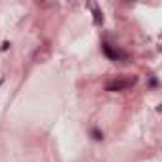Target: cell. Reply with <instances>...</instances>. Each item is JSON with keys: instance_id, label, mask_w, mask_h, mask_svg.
Returning <instances> with one entry per match:
<instances>
[{"instance_id": "obj_1", "label": "cell", "mask_w": 162, "mask_h": 162, "mask_svg": "<svg viewBox=\"0 0 162 162\" xmlns=\"http://www.w3.org/2000/svg\"><path fill=\"white\" fill-rule=\"evenodd\" d=\"M137 82L136 76H115V78H111L105 82V90L107 91H124V90H128L132 88L133 84Z\"/></svg>"}, {"instance_id": "obj_6", "label": "cell", "mask_w": 162, "mask_h": 162, "mask_svg": "<svg viewBox=\"0 0 162 162\" xmlns=\"http://www.w3.org/2000/svg\"><path fill=\"white\" fill-rule=\"evenodd\" d=\"M8 48H10V42H4V44H2V48H0V50L4 52V50H8Z\"/></svg>"}, {"instance_id": "obj_5", "label": "cell", "mask_w": 162, "mask_h": 162, "mask_svg": "<svg viewBox=\"0 0 162 162\" xmlns=\"http://www.w3.org/2000/svg\"><path fill=\"white\" fill-rule=\"evenodd\" d=\"M94 137H95V139H101L103 136H101V133H99V132H97V130H94Z\"/></svg>"}, {"instance_id": "obj_2", "label": "cell", "mask_w": 162, "mask_h": 162, "mask_svg": "<svg viewBox=\"0 0 162 162\" xmlns=\"http://www.w3.org/2000/svg\"><path fill=\"white\" fill-rule=\"evenodd\" d=\"M103 53L107 55L111 61H126V59H128V53L122 52L120 48H116V46H111V44L103 46Z\"/></svg>"}, {"instance_id": "obj_4", "label": "cell", "mask_w": 162, "mask_h": 162, "mask_svg": "<svg viewBox=\"0 0 162 162\" xmlns=\"http://www.w3.org/2000/svg\"><path fill=\"white\" fill-rule=\"evenodd\" d=\"M91 8H94V13H95V23H101L103 21V16H101V12L95 8V6H91Z\"/></svg>"}, {"instance_id": "obj_3", "label": "cell", "mask_w": 162, "mask_h": 162, "mask_svg": "<svg viewBox=\"0 0 162 162\" xmlns=\"http://www.w3.org/2000/svg\"><path fill=\"white\" fill-rule=\"evenodd\" d=\"M50 53H52V46H50V42H44L42 46H38V48H36V52H34V55H33V61H36V63H44V61H48Z\"/></svg>"}]
</instances>
